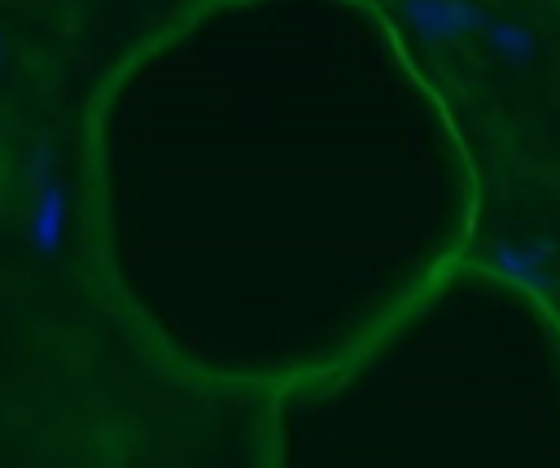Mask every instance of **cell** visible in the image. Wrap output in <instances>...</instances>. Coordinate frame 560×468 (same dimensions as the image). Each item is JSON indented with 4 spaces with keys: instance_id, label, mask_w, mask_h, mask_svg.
<instances>
[{
    "instance_id": "obj_1",
    "label": "cell",
    "mask_w": 560,
    "mask_h": 468,
    "mask_svg": "<svg viewBox=\"0 0 560 468\" xmlns=\"http://www.w3.org/2000/svg\"><path fill=\"white\" fill-rule=\"evenodd\" d=\"M228 35V31H223ZM197 83L114 127L101 262L131 332L179 376L267 398L468 258V171L389 35L228 39Z\"/></svg>"
},
{
    "instance_id": "obj_2",
    "label": "cell",
    "mask_w": 560,
    "mask_h": 468,
    "mask_svg": "<svg viewBox=\"0 0 560 468\" xmlns=\"http://www.w3.org/2000/svg\"><path fill=\"white\" fill-rule=\"evenodd\" d=\"M258 429V468H560V311L464 258Z\"/></svg>"
}]
</instances>
